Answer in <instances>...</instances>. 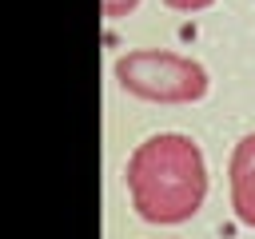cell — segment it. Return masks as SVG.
Listing matches in <instances>:
<instances>
[{"instance_id":"5b68a950","label":"cell","mask_w":255,"mask_h":239,"mask_svg":"<svg viewBox=\"0 0 255 239\" xmlns=\"http://www.w3.org/2000/svg\"><path fill=\"white\" fill-rule=\"evenodd\" d=\"M159 4H167L171 12H203V8H211L215 0H159Z\"/></svg>"},{"instance_id":"3957f363","label":"cell","mask_w":255,"mask_h":239,"mask_svg":"<svg viewBox=\"0 0 255 239\" xmlns=\"http://www.w3.org/2000/svg\"><path fill=\"white\" fill-rule=\"evenodd\" d=\"M227 187H231V211H235V219L255 231V131H247L231 147Z\"/></svg>"},{"instance_id":"277c9868","label":"cell","mask_w":255,"mask_h":239,"mask_svg":"<svg viewBox=\"0 0 255 239\" xmlns=\"http://www.w3.org/2000/svg\"><path fill=\"white\" fill-rule=\"evenodd\" d=\"M100 4H104V16L108 20H120V16H128V12L139 8V0H100Z\"/></svg>"},{"instance_id":"6da1fadb","label":"cell","mask_w":255,"mask_h":239,"mask_svg":"<svg viewBox=\"0 0 255 239\" xmlns=\"http://www.w3.org/2000/svg\"><path fill=\"white\" fill-rule=\"evenodd\" d=\"M124 183L143 223L155 227L187 223L207 199L203 147L183 131H155L128 155Z\"/></svg>"},{"instance_id":"7a4b0ae2","label":"cell","mask_w":255,"mask_h":239,"mask_svg":"<svg viewBox=\"0 0 255 239\" xmlns=\"http://www.w3.org/2000/svg\"><path fill=\"white\" fill-rule=\"evenodd\" d=\"M116 80L128 96L147 104H195L207 96V68L167 48H131L116 60Z\"/></svg>"}]
</instances>
